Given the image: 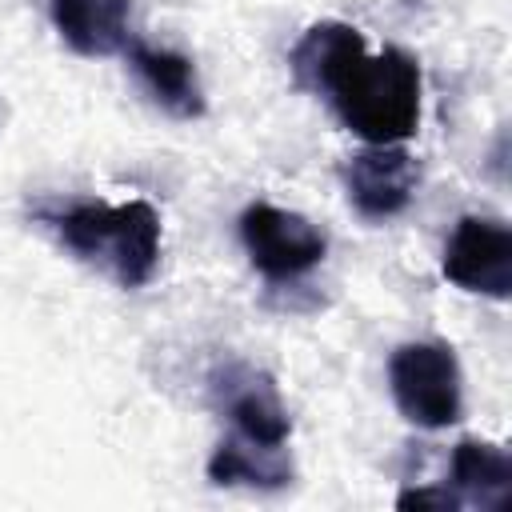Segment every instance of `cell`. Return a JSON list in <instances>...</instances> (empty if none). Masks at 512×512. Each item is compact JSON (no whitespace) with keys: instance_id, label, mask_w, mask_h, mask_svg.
Segmentation results:
<instances>
[{"instance_id":"obj_12","label":"cell","mask_w":512,"mask_h":512,"mask_svg":"<svg viewBox=\"0 0 512 512\" xmlns=\"http://www.w3.org/2000/svg\"><path fill=\"white\" fill-rule=\"evenodd\" d=\"M292 460L284 448L252 444L244 436H228L208 456V480L220 488H252V492H280L292 484Z\"/></svg>"},{"instance_id":"obj_10","label":"cell","mask_w":512,"mask_h":512,"mask_svg":"<svg viewBox=\"0 0 512 512\" xmlns=\"http://www.w3.org/2000/svg\"><path fill=\"white\" fill-rule=\"evenodd\" d=\"M124 56H128L132 72L140 76V84L148 88V96H152L168 116H176V120H200V116H204L208 100H204L196 64H192L184 52L132 40V48H128Z\"/></svg>"},{"instance_id":"obj_9","label":"cell","mask_w":512,"mask_h":512,"mask_svg":"<svg viewBox=\"0 0 512 512\" xmlns=\"http://www.w3.org/2000/svg\"><path fill=\"white\" fill-rule=\"evenodd\" d=\"M364 32L344 24V20H320L312 28H304V36L292 44L288 52V68L296 88L312 92V96H328L332 84L348 72V64H356L364 56Z\"/></svg>"},{"instance_id":"obj_3","label":"cell","mask_w":512,"mask_h":512,"mask_svg":"<svg viewBox=\"0 0 512 512\" xmlns=\"http://www.w3.org/2000/svg\"><path fill=\"white\" fill-rule=\"evenodd\" d=\"M388 388L400 416L416 428H448L464 416L460 360L444 340H408L388 360Z\"/></svg>"},{"instance_id":"obj_4","label":"cell","mask_w":512,"mask_h":512,"mask_svg":"<svg viewBox=\"0 0 512 512\" xmlns=\"http://www.w3.org/2000/svg\"><path fill=\"white\" fill-rule=\"evenodd\" d=\"M240 244L268 284H292L328 256V232L300 212L256 200L240 212Z\"/></svg>"},{"instance_id":"obj_2","label":"cell","mask_w":512,"mask_h":512,"mask_svg":"<svg viewBox=\"0 0 512 512\" xmlns=\"http://www.w3.org/2000/svg\"><path fill=\"white\" fill-rule=\"evenodd\" d=\"M328 100L364 144H404L420 124V64L404 48L364 52L332 84Z\"/></svg>"},{"instance_id":"obj_5","label":"cell","mask_w":512,"mask_h":512,"mask_svg":"<svg viewBox=\"0 0 512 512\" xmlns=\"http://www.w3.org/2000/svg\"><path fill=\"white\" fill-rule=\"evenodd\" d=\"M212 408L232 424L236 436L268 448H284L292 436V416L280 400L276 380L252 364H224L208 380Z\"/></svg>"},{"instance_id":"obj_8","label":"cell","mask_w":512,"mask_h":512,"mask_svg":"<svg viewBox=\"0 0 512 512\" xmlns=\"http://www.w3.org/2000/svg\"><path fill=\"white\" fill-rule=\"evenodd\" d=\"M56 36L76 56H120L132 48V0H48Z\"/></svg>"},{"instance_id":"obj_7","label":"cell","mask_w":512,"mask_h":512,"mask_svg":"<svg viewBox=\"0 0 512 512\" xmlns=\"http://www.w3.org/2000/svg\"><path fill=\"white\" fill-rule=\"evenodd\" d=\"M340 176H344L348 204L364 220L400 216L420 188V164L404 144H364L344 160Z\"/></svg>"},{"instance_id":"obj_6","label":"cell","mask_w":512,"mask_h":512,"mask_svg":"<svg viewBox=\"0 0 512 512\" xmlns=\"http://www.w3.org/2000/svg\"><path fill=\"white\" fill-rule=\"evenodd\" d=\"M440 272L472 296L508 300V292H512V232H508V224H500L492 216H464L444 244Z\"/></svg>"},{"instance_id":"obj_13","label":"cell","mask_w":512,"mask_h":512,"mask_svg":"<svg viewBox=\"0 0 512 512\" xmlns=\"http://www.w3.org/2000/svg\"><path fill=\"white\" fill-rule=\"evenodd\" d=\"M396 508H440V512H448V508H460V500L452 496V488L448 484H432V488H404L400 496H396Z\"/></svg>"},{"instance_id":"obj_11","label":"cell","mask_w":512,"mask_h":512,"mask_svg":"<svg viewBox=\"0 0 512 512\" xmlns=\"http://www.w3.org/2000/svg\"><path fill=\"white\" fill-rule=\"evenodd\" d=\"M512 488V456L480 436H464L452 448V496L460 508H504Z\"/></svg>"},{"instance_id":"obj_1","label":"cell","mask_w":512,"mask_h":512,"mask_svg":"<svg viewBox=\"0 0 512 512\" xmlns=\"http://www.w3.org/2000/svg\"><path fill=\"white\" fill-rule=\"evenodd\" d=\"M36 220L68 248L76 260L100 268L120 288H144L164 252L160 212L148 200L104 204V200H68L40 204Z\"/></svg>"}]
</instances>
